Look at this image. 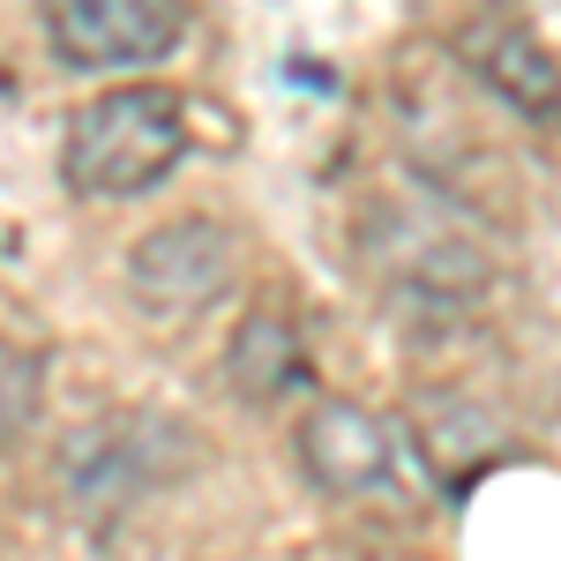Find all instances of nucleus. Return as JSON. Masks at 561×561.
<instances>
[{"instance_id":"1","label":"nucleus","mask_w":561,"mask_h":561,"mask_svg":"<svg viewBox=\"0 0 561 561\" xmlns=\"http://www.w3.org/2000/svg\"><path fill=\"white\" fill-rule=\"evenodd\" d=\"M367 270L412 330H457L479 307V293L494 285V255H486L479 225H465L442 195L375 203L367 210Z\"/></svg>"},{"instance_id":"10","label":"nucleus","mask_w":561,"mask_h":561,"mask_svg":"<svg viewBox=\"0 0 561 561\" xmlns=\"http://www.w3.org/2000/svg\"><path fill=\"white\" fill-rule=\"evenodd\" d=\"M38 404H45V359L15 337H0V449H15L38 427Z\"/></svg>"},{"instance_id":"9","label":"nucleus","mask_w":561,"mask_h":561,"mask_svg":"<svg viewBox=\"0 0 561 561\" xmlns=\"http://www.w3.org/2000/svg\"><path fill=\"white\" fill-rule=\"evenodd\" d=\"M307 375V352H300V322L285 307H255L232 345H225V382L240 404H277L285 389Z\"/></svg>"},{"instance_id":"7","label":"nucleus","mask_w":561,"mask_h":561,"mask_svg":"<svg viewBox=\"0 0 561 561\" xmlns=\"http://www.w3.org/2000/svg\"><path fill=\"white\" fill-rule=\"evenodd\" d=\"M457 60H465V76L486 83L517 121L531 128H554V105H561V76H554V53L547 38L517 23V15H472V23H457Z\"/></svg>"},{"instance_id":"5","label":"nucleus","mask_w":561,"mask_h":561,"mask_svg":"<svg viewBox=\"0 0 561 561\" xmlns=\"http://www.w3.org/2000/svg\"><path fill=\"white\" fill-rule=\"evenodd\" d=\"M293 449H300V472L314 479L330 502H404V494H397V472H404L412 457H404L397 427L375 420L367 404H352V397H322L300 420Z\"/></svg>"},{"instance_id":"8","label":"nucleus","mask_w":561,"mask_h":561,"mask_svg":"<svg viewBox=\"0 0 561 561\" xmlns=\"http://www.w3.org/2000/svg\"><path fill=\"white\" fill-rule=\"evenodd\" d=\"M404 442V457H412V472L442 486V494H457V486H472L494 457H502V427H494V412L472 404V397H457V389H434L412 404V420L397 427Z\"/></svg>"},{"instance_id":"4","label":"nucleus","mask_w":561,"mask_h":561,"mask_svg":"<svg viewBox=\"0 0 561 561\" xmlns=\"http://www.w3.org/2000/svg\"><path fill=\"white\" fill-rule=\"evenodd\" d=\"M240 277V240L217 217H173L150 225L128 248V293L150 322H195L203 307H217Z\"/></svg>"},{"instance_id":"3","label":"nucleus","mask_w":561,"mask_h":561,"mask_svg":"<svg viewBox=\"0 0 561 561\" xmlns=\"http://www.w3.org/2000/svg\"><path fill=\"white\" fill-rule=\"evenodd\" d=\"M203 465V442L173 412H105L60 434V502L90 524H121Z\"/></svg>"},{"instance_id":"6","label":"nucleus","mask_w":561,"mask_h":561,"mask_svg":"<svg viewBox=\"0 0 561 561\" xmlns=\"http://www.w3.org/2000/svg\"><path fill=\"white\" fill-rule=\"evenodd\" d=\"M45 38L83 76L150 68L187 38V8H173V0H60V8H45Z\"/></svg>"},{"instance_id":"2","label":"nucleus","mask_w":561,"mask_h":561,"mask_svg":"<svg viewBox=\"0 0 561 561\" xmlns=\"http://www.w3.org/2000/svg\"><path fill=\"white\" fill-rule=\"evenodd\" d=\"M187 158V105L165 83H113L68 121L60 180L83 203H135Z\"/></svg>"}]
</instances>
